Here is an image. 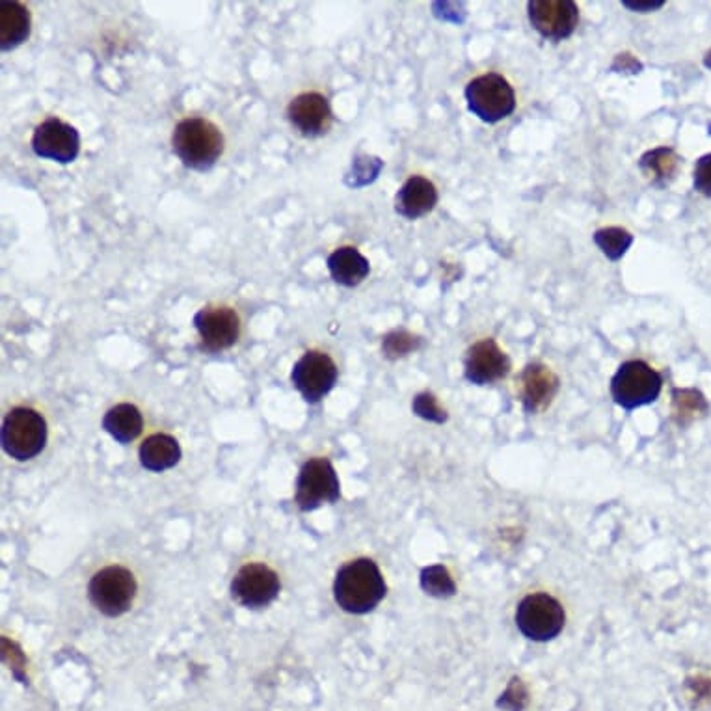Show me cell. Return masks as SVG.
Listing matches in <instances>:
<instances>
[{"label": "cell", "mask_w": 711, "mask_h": 711, "mask_svg": "<svg viewBox=\"0 0 711 711\" xmlns=\"http://www.w3.org/2000/svg\"><path fill=\"white\" fill-rule=\"evenodd\" d=\"M592 241L607 260L616 263V261L623 260L624 255L628 254V250L631 249L636 237L631 236L628 229L620 228V226H607V228L596 229L594 236H592Z\"/></svg>", "instance_id": "cell-23"}, {"label": "cell", "mask_w": 711, "mask_h": 711, "mask_svg": "<svg viewBox=\"0 0 711 711\" xmlns=\"http://www.w3.org/2000/svg\"><path fill=\"white\" fill-rule=\"evenodd\" d=\"M226 138L215 121L202 116H189L176 123L172 149L181 165L194 172H209L220 160Z\"/></svg>", "instance_id": "cell-2"}, {"label": "cell", "mask_w": 711, "mask_h": 711, "mask_svg": "<svg viewBox=\"0 0 711 711\" xmlns=\"http://www.w3.org/2000/svg\"><path fill=\"white\" fill-rule=\"evenodd\" d=\"M463 97L471 115L489 125L507 120L516 110L515 88L499 73H484L471 79L463 89Z\"/></svg>", "instance_id": "cell-4"}, {"label": "cell", "mask_w": 711, "mask_h": 711, "mask_svg": "<svg viewBox=\"0 0 711 711\" xmlns=\"http://www.w3.org/2000/svg\"><path fill=\"white\" fill-rule=\"evenodd\" d=\"M529 23L553 44L570 38L579 25V7L574 0H529Z\"/></svg>", "instance_id": "cell-12"}, {"label": "cell", "mask_w": 711, "mask_h": 711, "mask_svg": "<svg viewBox=\"0 0 711 711\" xmlns=\"http://www.w3.org/2000/svg\"><path fill=\"white\" fill-rule=\"evenodd\" d=\"M702 62H704V68H708V70H711V49H710V51L706 52L704 60H702Z\"/></svg>", "instance_id": "cell-34"}, {"label": "cell", "mask_w": 711, "mask_h": 711, "mask_svg": "<svg viewBox=\"0 0 711 711\" xmlns=\"http://www.w3.org/2000/svg\"><path fill=\"white\" fill-rule=\"evenodd\" d=\"M412 410L421 420L431 421L436 425H444L449 420V413L439 405L438 397L432 391H421L412 400Z\"/></svg>", "instance_id": "cell-27"}, {"label": "cell", "mask_w": 711, "mask_h": 711, "mask_svg": "<svg viewBox=\"0 0 711 711\" xmlns=\"http://www.w3.org/2000/svg\"><path fill=\"white\" fill-rule=\"evenodd\" d=\"M181 457H183V451H181L178 439L170 434H160V432L144 439L138 449L142 468H146L153 473L172 470L173 466H178Z\"/></svg>", "instance_id": "cell-21"}, {"label": "cell", "mask_w": 711, "mask_h": 711, "mask_svg": "<svg viewBox=\"0 0 711 711\" xmlns=\"http://www.w3.org/2000/svg\"><path fill=\"white\" fill-rule=\"evenodd\" d=\"M280 576L267 565L250 563L231 581V596L246 610H263L280 596Z\"/></svg>", "instance_id": "cell-11"}, {"label": "cell", "mask_w": 711, "mask_h": 711, "mask_svg": "<svg viewBox=\"0 0 711 711\" xmlns=\"http://www.w3.org/2000/svg\"><path fill=\"white\" fill-rule=\"evenodd\" d=\"M663 376L650 363L628 360L611 378V397L626 412L648 407L660 399Z\"/></svg>", "instance_id": "cell-5"}, {"label": "cell", "mask_w": 711, "mask_h": 711, "mask_svg": "<svg viewBox=\"0 0 711 711\" xmlns=\"http://www.w3.org/2000/svg\"><path fill=\"white\" fill-rule=\"evenodd\" d=\"M637 166L648 183L655 189H667L668 184L673 183L678 176L682 157L674 152L673 147H654V149L642 153Z\"/></svg>", "instance_id": "cell-20"}, {"label": "cell", "mask_w": 711, "mask_h": 711, "mask_svg": "<svg viewBox=\"0 0 711 711\" xmlns=\"http://www.w3.org/2000/svg\"><path fill=\"white\" fill-rule=\"evenodd\" d=\"M708 400L699 389H674L673 418L679 426L689 425L691 421L699 420L700 415L708 413Z\"/></svg>", "instance_id": "cell-24"}, {"label": "cell", "mask_w": 711, "mask_h": 711, "mask_svg": "<svg viewBox=\"0 0 711 711\" xmlns=\"http://www.w3.org/2000/svg\"><path fill=\"white\" fill-rule=\"evenodd\" d=\"M513 362L494 337L471 345L463 356V378L473 386H492L510 375Z\"/></svg>", "instance_id": "cell-13"}, {"label": "cell", "mask_w": 711, "mask_h": 711, "mask_svg": "<svg viewBox=\"0 0 711 711\" xmlns=\"http://www.w3.org/2000/svg\"><path fill=\"white\" fill-rule=\"evenodd\" d=\"M287 120L304 138H318L334 121L330 99L321 92H302L287 105Z\"/></svg>", "instance_id": "cell-16"}, {"label": "cell", "mask_w": 711, "mask_h": 711, "mask_svg": "<svg viewBox=\"0 0 711 711\" xmlns=\"http://www.w3.org/2000/svg\"><path fill=\"white\" fill-rule=\"evenodd\" d=\"M692 186L702 196L711 197V153H706L695 162Z\"/></svg>", "instance_id": "cell-30"}, {"label": "cell", "mask_w": 711, "mask_h": 711, "mask_svg": "<svg viewBox=\"0 0 711 711\" xmlns=\"http://www.w3.org/2000/svg\"><path fill=\"white\" fill-rule=\"evenodd\" d=\"M438 200V189L431 179L412 176L395 194V213L407 220H420L436 209Z\"/></svg>", "instance_id": "cell-17"}, {"label": "cell", "mask_w": 711, "mask_h": 711, "mask_svg": "<svg viewBox=\"0 0 711 711\" xmlns=\"http://www.w3.org/2000/svg\"><path fill=\"white\" fill-rule=\"evenodd\" d=\"M516 628L533 642H550L563 634L566 611L557 598L547 592H533L521 598L516 607Z\"/></svg>", "instance_id": "cell-6"}, {"label": "cell", "mask_w": 711, "mask_h": 711, "mask_svg": "<svg viewBox=\"0 0 711 711\" xmlns=\"http://www.w3.org/2000/svg\"><path fill=\"white\" fill-rule=\"evenodd\" d=\"M2 655L4 658H12L10 663H12L13 676L23 682L25 679V676H23V671H25V655L21 652L20 647L4 637L2 639Z\"/></svg>", "instance_id": "cell-32"}, {"label": "cell", "mask_w": 711, "mask_h": 711, "mask_svg": "<svg viewBox=\"0 0 711 711\" xmlns=\"http://www.w3.org/2000/svg\"><path fill=\"white\" fill-rule=\"evenodd\" d=\"M138 583L125 566H105L89 579L88 598L92 605L108 618L125 615L133 607Z\"/></svg>", "instance_id": "cell-7"}, {"label": "cell", "mask_w": 711, "mask_h": 711, "mask_svg": "<svg viewBox=\"0 0 711 711\" xmlns=\"http://www.w3.org/2000/svg\"><path fill=\"white\" fill-rule=\"evenodd\" d=\"M382 166H384V160L378 157H369V155L356 157L352 162V173H350L354 181L350 183V186H365V184L373 183L378 178Z\"/></svg>", "instance_id": "cell-28"}, {"label": "cell", "mask_w": 711, "mask_h": 711, "mask_svg": "<svg viewBox=\"0 0 711 711\" xmlns=\"http://www.w3.org/2000/svg\"><path fill=\"white\" fill-rule=\"evenodd\" d=\"M623 7L628 8L631 12L648 13L655 12V10L665 7V2H663V0H658V2H652V0H648V2H641V0L629 2V0H624Z\"/></svg>", "instance_id": "cell-33"}, {"label": "cell", "mask_w": 711, "mask_h": 711, "mask_svg": "<svg viewBox=\"0 0 711 711\" xmlns=\"http://www.w3.org/2000/svg\"><path fill=\"white\" fill-rule=\"evenodd\" d=\"M420 585L425 594L438 598V600L453 598L457 594V583L453 579L451 571L447 570V566L444 565H432L423 568Z\"/></svg>", "instance_id": "cell-26"}, {"label": "cell", "mask_w": 711, "mask_h": 711, "mask_svg": "<svg viewBox=\"0 0 711 711\" xmlns=\"http://www.w3.org/2000/svg\"><path fill=\"white\" fill-rule=\"evenodd\" d=\"M31 144L39 159L71 165L81 153V134L68 121L51 116L36 125Z\"/></svg>", "instance_id": "cell-14"}, {"label": "cell", "mask_w": 711, "mask_h": 711, "mask_svg": "<svg viewBox=\"0 0 711 711\" xmlns=\"http://www.w3.org/2000/svg\"><path fill=\"white\" fill-rule=\"evenodd\" d=\"M33 33L31 10L17 0H7L0 4V49L13 51L25 44Z\"/></svg>", "instance_id": "cell-19"}, {"label": "cell", "mask_w": 711, "mask_h": 711, "mask_svg": "<svg viewBox=\"0 0 711 711\" xmlns=\"http://www.w3.org/2000/svg\"><path fill=\"white\" fill-rule=\"evenodd\" d=\"M103 429L121 445L131 444L144 431V418L138 407L131 402H120L110 408L103 418Z\"/></svg>", "instance_id": "cell-22"}, {"label": "cell", "mask_w": 711, "mask_h": 711, "mask_svg": "<svg viewBox=\"0 0 711 711\" xmlns=\"http://www.w3.org/2000/svg\"><path fill=\"white\" fill-rule=\"evenodd\" d=\"M425 339L413 332L397 328L382 337V354L388 360H400L423 349Z\"/></svg>", "instance_id": "cell-25"}, {"label": "cell", "mask_w": 711, "mask_h": 711, "mask_svg": "<svg viewBox=\"0 0 711 711\" xmlns=\"http://www.w3.org/2000/svg\"><path fill=\"white\" fill-rule=\"evenodd\" d=\"M49 438L44 415L28 407H15L2 421L0 442L8 457L26 462L41 455Z\"/></svg>", "instance_id": "cell-3"}, {"label": "cell", "mask_w": 711, "mask_h": 711, "mask_svg": "<svg viewBox=\"0 0 711 711\" xmlns=\"http://www.w3.org/2000/svg\"><path fill=\"white\" fill-rule=\"evenodd\" d=\"M341 497V483L336 468L324 457L310 458L300 468L294 484V503L302 513H312L323 505H334Z\"/></svg>", "instance_id": "cell-8"}, {"label": "cell", "mask_w": 711, "mask_h": 711, "mask_svg": "<svg viewBox=\"0 0 711 711\" xmlns=\"http://www.w3.org/2000/svg\"><path fill=\"white\" fill-rule=\"evenodd\" d=\"M339 369L330 354L312 349L300 356L292 365L291 382L294 389L302 395L308 405H318L321 400L336 388Z\"/></svg>", "instance_id": "cell-9"}, {"label": "cell", "mask_w": 711, "mask_h": 711, "mask_svg": "<svg viewBox=\"0 0 711 711\" xmlns=\"http://www.w3.org/2000/svg\"><path fill=\"white\" fill-rule=\"evenodd\" d=\"M529 692L520 678L510 679L507 691L503 692L497 706L507 711H521L528 704Z\"/></svg>", "instance_id": "cell-29"}, {"label": "cell", "mask_w": 711, "mask_h": 711, "mask_svg": "<svg viewBox=\"0 0 711 711\" xmlns=\"http://www.w3.org/2000/svg\"><path fill=\"white\" fill-rule=\"evenodd\" d=\"M194 328L205 352H222L241 339L242 324L231 305L210 304L194 315Z\"/></svg>", "instance_id": "cell-10"}, {"label": "cell", "mask_w": 711, "mask_h": 711, "mask_svg": "<svg viewBox=\"0 0 711 711\" xmlns=\"http://www.w3.org/2000/svg\"><path fill=\"white\" fill-rule=\"evenodd\" d=\"M326 267L337 286L349 287V289L363 284L371 274V263L354 246H339L334 250L326 260Z\"/></svg>", "instance_id": "cell-18"}, {"label": "cell", "mask_w": 711, "mask_h": 711, "mask_svg": "<svg viewBox=\"0 0 711 711\" xmlns=\"http://www.w3.org/2000/svg\"><path fill=\"white\" fill-rule=\"evenodd\" d=\"M642 70H644V65L641 60L628 51L618 52L610 68L613 73H624V75H639Z\"/></svg>", "instance_id": "cell-31"}, {"label": "cell", "mask_w": 711, "mask_h": 711, "mask_svg": "<svg viewBox=\"0 0 711 711\" xmlns=\"http://www.w3.org/2000/svg\"><path fill=\"white\" fill-rule=\"evenodd\" d=\"M516 389L520 397L523 412L528 415H539L552 407L553 400L561 389V378L546 363H529L521 371Z\"/></svg>", "instance_id": "cell-15"}, {"label": "cell", "mask_w": 711, "mask_h": 711, "mask_svg": "<svg viewBox=\"0 0 711 711\" xmlns=\"http://www.w3.org/2000/svg\"><path fill=\"white\" fill-rule=\"evenodd\" d=\"M388 594L381 566L369 557L350 561L337 570L334 579L336 604L349 615H367Z\"/></svg>", "instance_id": "cell-1"}]
</instances>
